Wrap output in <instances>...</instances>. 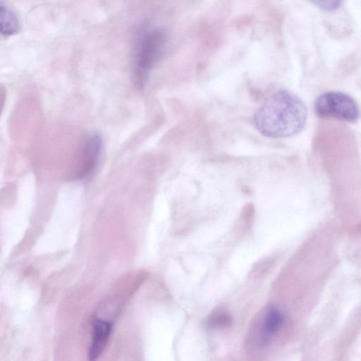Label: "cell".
<instances>
[{
	"instance_id": "6da1fadb",
	"label": "cell",
	"mask_w": 361,
	"mask_h": 361,
	"mask_svg": "<svg viewBox=\"0 0 361 361\" xmlns=\"http://www.w3.org/2000/svg\"><path fill=\"white\" fill-rule=\"evenodd\" d=\"M307 117L306 106L299 97L286 90H278L256 111L253 122L264 136L283 138L300 132Z\"/></svg>"
},
{
	"instance_id": "7a4b0ae2",
	"label": "cell",
	"mask_w": 361,
	"mask_h": 361,
	"mask_svg": "<svg viewBox=\"0 0 361 361\" xmlns=\"http://www.w3.org/2000/svg\"><path fill=\"white\" fill-rule=\"evenodd\" d=\"M165 44V34L159 29L147 31L139 39L135 50L133 73L137 87L145 85L150 71L163 54Z\"/></svg>"
},
{
	"instance_id": "3957f363",
	"label": "cell",
	"mask_w": 361,
	"mask_h": 361,
	"mask_svg": "<svg viewBox=\"0 0 361 361\" xmlns=\"http://www.w3.org/2000/svg\"><path fill=\"white\" fill-rule=\"evenodd\" d=\"M314 109L315 114L320 118L348 123L357 122L361 114L356 101L350 95L338 91H329L319 95Z\"/></svg>"
},
{
	"instance_id": "277c9868",
	"label": "cell",
	"mask_w": 361,
	"mask_h": 361,
	"mask_svg": "<svg viewBox=\"0 0 361 361\" xmlns=\"http://www.w3.org/2000/svg\"><path fill=\"white\" fill-rule=\"evenodd\" d=\"M103 148V140L97 132L88 133L82 140L78 152L73 178L85 180L90 177L97 167Z\"/></svg>"
},
{
	"instance_id": "5b68a950",
	"label": "cell",
	"mask_w": 361,
	"mask_h": 361,
	"mask_svg": "<svg viewBox=\"0 0 361 361\" xmlns=\"http://www.w3.org/2000/svg\"><path fill=\"white\" fill-rule=\"evenodd\" d=\"M112 331V324L95 319L92 324V337L88 350L89 361H97L102 354Z\"/></svg>"
},
{
	"instance_id": "8992f818",
	"label": "cell",
	"mask_w": 361,
	"mask_h": 361,
	"mask_svg": "<svg viewBox=\"0 0 361 361\" xmlns=\"http://www.w3.org/2000/svg\"><path fill=\"white\" fill-rule=\"evenodd\" d=\"M283 322V313L277 308H269L265 313L260 326L261 342L263 343L269 342L271 338L279 331Z\"/></svg>"
},
{
	"instance_id": "52a82bcc",
	"label": "cell",
	"mask_w": 361,
	"mask_h": 361,
	"mask_svg": "<svg viewBox=\"0 0 361 361\" xmlns=\"http://www.w3.org/2000/svg\"><path fill=\"white\" fill-rule=\"evenodd\" d=\"M19 20L15 11L8 5L0 4V30L2 35L10 36L18 32Z\"/></svg>"
},
{
	"instance_id": "ba28073f",
	"label": "cell",
	"mask_w": 361,
	"mask_h": 361,
	"mask_svg": "<svg viewBox=\"0 0 361 361\" xmlns=\"http://www.w3.org/2000/svg\"><path fill=\"white\" fill-rule=\"evenodd\" d=\"M230 317L225 312H217L212 316L210 319V322L213 326H224L227 325L230 322Z\"/></svg>"
},
{
	"instance_id": "9c48e42d",
	"label": "cell",
	"mask_w": 361,
	"mask_h": 361,
	"mask_svg": "<svg viewBox=\"0 0 361 361\" xmlns=\"http://www.w3.org/2000/svg\"><path fill=\"white\" fill-rule=\"evenodd\" d=\"M313 3L324 11H334L339 8L342 1H314Z\"/></svg>"
}]
</instances>
